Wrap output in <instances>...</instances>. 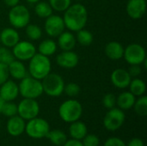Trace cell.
I'll return each instance as SVG.
<instances>
[{
    "label": "cell",
    "mask_w": 147,
    "mask_h": 146,
    "mask_svg": "<svg viewBox=\"0 0 147 146\" xmlns=\"http://www.w3.org/2000/svg\"><path fill=\"white\" fill-rule=\"evenodd\" d=\"M65 28L71 32H77L84 28L88 22V10L86 7L80 3H71L69 8L64 11L62 16Z\"/></svg>",
    "instance_id": "cell-1"
},
{
    "label": "cell",
    "mask_w": 147,
    "mask_h": 146,
    "mask_svg": "<svg viewBox=\"0 0 147 146\" xmlns=\"http://www.w3.org/2000/svg\"><path fill=\"white\" fill-rule=\"evenodd\" d=\"M28 61V73L33 77L42 80L51 72L52 64L49 57L36 52Z\"/></svg>",
    "instance_id": "cell-2"
},
{
    "label": "cell",
    "mask_w": 147,
    "mask_h": 146,
    "mask_svg": "<svg viewBox=\"0 0 147 146\" xmlns=\"http://www.w3.org/2000/svg\"><path fill=\"white\" fill-rule=\"evenodd\" d=\"M82 114V104L76 99H68L63 102L59 108V115L60 119L66 123L78 120L81 118Z\"/></svg>",
    "instance_id": "cell-3"
},
{
    "label": "cell",
    "mask_w": 147,
    "mask_h": 146,
    "mask_svg": "<svg viewBox=\"0 0 147 146\" xmlns=\"http://www.w3.org/2000/svg\"><path fill=\"white\" fill-rule=\"evenodd\" d=\"M18 89L19 95H21L23 98L37 99L43 94L41 81L29 75L20 80Z\"/></svg>",
    "instance_id": "cell-4"
},
{
    "label": "cell",
    "mask_w": 147,
    "mask_h": 146,
    "mask_svg": "<svg viewBox=\"0 0 147 146\" xmlns=\"http://www.w3.org/2000/svg\"><path fill=\"white\" fill-rule=\"evenodd\" d=\"M40 81L43 93L47 96L51 97H58L64 93L65 81L60 75L50 72Z\"/></svg>",
    "instance_id": "cell-5"
},
{
    "label": "cell",
    "mask_w": 147,
    "mask_h": 146,
    "mask_svg": "<svg viewBox=\"0 0 147 146\" xmlns=\"http://www.w3.org/2000/svg\"><path fill=\"white\" fill-rule=\"evenodd\" d=\"M30 12L28 9L22 4H17L10 8L8 19L12 28L16 29L24 28L30 22Z\"/></svg>",
    "instance_id": "cell-6"
},
{
    "label": "cell",
    "mask_w": 147,
    "mask_h": 146,
    "mask_svg": "<svg viewBox=\"0 0 147 146\" xmlns=\"http://www.w3.org/2000/svg\"><path fill=\"white\" fill-rule=\"evenodd\" d=\"M49 131L50 125L47 120L38 116L28 120L25 126V133L29 138L34 139H40L46 138Z\"/></svg>",
    "instance_id": "cell-7"
},
{
    "label": "cell",
    "mask_w": 147,
    "mask_h": 146,
    "mask_svg": "<svg viewBox=\"0 0 147 146\" xmlns=\"http://www.w3.org/2000/svg\"><path fill=\"white\" fill-rule=\"evenodd\" d=\"M126 114L123 110L119 108H113L109 109L103 118V126L110 132H115L120 129L124 124Z\"/></svg>",
    "instance_id": "cell-8"
},
{
    "label": "cell",
    "mask_w": 147,
    "mask_h": 146,
    "mask_svg": "<svg viewBox=\"0 0 147 146\" xmlns=\"http://www.w3.org/2000/svg\"><path fill=\"white\" fill-rule=\"evenodd\" d=\"M124 59L131 65H142L146 60V52L143 46L138 43L129 44L124 47Z\"/></svg>",
    "instance_id": "cell-9"
},
{
    "label": "cell",
    "mask_w": 147,
    "mask_h": 146,
    "mask_svg": "<svg viewBox=\"0 0 147 146\" xmlns=\"http://www.w3.org/2000/svg\"><path fill=\"white\" fill-rule=\"evenodd\" d=\"M40 114V105L36 99L23 98L17 104V114L24 120L35 118Z\"/></svg>",
    "instance_id": "cell-10"
},
{
    "label": "cell",
    "mask_w": 147,
    "mask_h": 146,
    "mask_svg": "<svg viewBox=\"0 0 147 146\" xmlns=\"http://www.w3.org/2000/svg\"><path fill=\"white\" fill-rule=\"evenodd\" d=\"M12 52L16 59L20 61H28L36 52V46L28 40H19L12 48Z\"/></svg>",
    "instance_id": "cell-11"
},
{
    "label": "cell",
    "mask_w": 147,
    "mask_h": 146,
    "mask_svg": "<svg viewBox=\"0 0 147 146\" xmlns=\"http://www.w3.org/2000/svg\"><path fill=\"white\" fill-rule=\"evenodd\" d=\"M65 29L63 17L59 15H51L46 18L44 23V30L51 38L58 37Z\"/></svg>",
    "instance_id": "cell-12"
},
{
    "label": "cell",
    "mask_w": 147,
    "mask_h": 146,
    "mask_svg": "<svg viewBox=\"0 0 147 146\" xmlns=\"http://www.w3.org/2000/svg\"><path fill=\"white\" fill-rule=\"evenodd\" d=\"M57 65L64 69H73L79 63V57L73 50L62 51L56 56Z\"/></svg>",
    "instance_id": "cell-13"
},
{
    "label": "cell",
    "mask_w": 147,
    "mask_h": 146,
    "mask_svg": "<svg viewBox=\"0 0 147 146\" xmlns=\"http://www.w3.org/2000/svg\"><path fill=\"white\" fill-rule=\"evenodd\" d=\"M132 80L127 70L123 68H117L114 70L110 75L111 83L117 89H124L128 88V85Z\"/></svg>",
    "instance_id": "cell-14"
},
{
    "label": "cell",
    "mask_w": 147,
    "mask_h": 146,
    "mask_svg": "<svg viewBox=\"0 0 147 146\" xmlns=\"http://www.w3.org/2000/svg\"><path fill=\"white\" fill-rule=\"evenodd\" d=\"M126 11L132 19L138 20L142 18L146 11V0H128Z\"/></svg>",
    "instance_id": "cell-15"
},
{
    "label": "cell",
    "mask_w": 147,
    "mask_h": 146,
    "mask_svg": "<svg viewBox=\"0 0 147 146\" xmlns=\"http://www.w3.org/2000/svg\"><path fill=\"white\" fill-rule=\"evenodd\" d=\"M19 96L18 84L10 79H8L0 85V96L5 102H12Z\"/></svg>",
    "instance_id": "cell-16"
},
{
    "label": "cell",
    "mask_w": 147,
    "mask_h": 146,
    "mask_svg": "<svg viewBox=\"0 0 147 146\" xmlns=\"http://www.w3.org/2000/svg\"><path fill=\"white\" fill-rule=\"evenodd\" d=\"M25 120L18 114L9 118L6 124L7 133L12 137H18L25 133Z\"/></svg>",
    "instance_id": "cell-17"
},
{
    "label": "cell",
    "mask_w": 147,
    "mask_h": 146,
    "mask_svg": "<svg viewBox=\"0 0 147 146\" xmlns=\"http://www.w3.org/2000/svg\"><path fill=\"white\" fill-rule=\"evenodd\" d=\"M20 40V35L18 31L10 27L4 28L0 32V43L3 44V46L12 48L17 42Z\"/></svg>",
    "instance_id": "cell-18"
},
{
    "label": "cell",
    "mask_w": 147,
    "mask_h": 146,
    "mask_svg": "<svg viewBox=\"0 0 147 146\" xmlns=\"http://www.w3.org/2000/svg\"><path fill=\"white\" fill-rule=\"evenodd\" d=\"M57 38H58V41L56 42L57 46L62 51H71L74 49L77 40L72 32L65 30Z\"/></svg>",
    "instance_id": "cell-19"
},
{
    "label": "cell",
    "mask_w": 147,
    "mask_h": 146,
    "mask_svg": "<svg viewBox=\"0 0 147 146\" xmlns=\"http://www.w3.org/2000/svg\"><path fill=\"white\" fill-rule=\"evenodd\" d=\"M9 74L15 80H22L28 76V70L22 61L14 59L9 65Z\"/></svg>",
    "instance_id": "cell-20"
},
{
    "label": "cell",
    "mask_w": 147,
    "mask_h": 146,
    "mask_svg": "<svg viewBox=\"0 0 147 146\" xmlns=\"http://www.w3.org/2000/svg\"><path fill=\"white\" fill-rule=\"evenodd\" d=\"M104 52L109 59L119 60L123 58L124 46L118 41H110L105 46Z\"/></svg>",
    "instance_id": "cell-21"
},
{
    "label": "cell",
    "mask_w": 147,
    "mask_h": 146,
    "mask_svg": "<svg viewBox=\"0 0 147 146\" xmlns=\"http://www.w3.org/2000/svg\"><path fill=\"white\" fill-rule=\"evenodd\" d=\"M136 96H134L130 91H123L116 97V106L120 109L125 111L133 108Z\"/></svg>",
    "instance_id": "cell-22"
},
{
    "label": "cell",
    "mask_w": 147,
    "mask_h": 146,
    "mask_svg": "<svg viewBox=\"0 0 147 146\" xmlns=\"http://www.w3.org/2000/svg\"><path fill=\"white\" fill-rule=\"evenodd\" d=\"M70 124L71 125L69 126V134L71 137V139L82 140L88 133L87 126L83 121H80L78 120Z\"/></svg>",
    "instance_id": "cell-23"
},
{
    "label": "cell",
    "mask_w": 147,
    "mask_h": 146,
    "mask_svg": "<svg viewBox=\"0 0 147 146\" xmlns=\"http://www.w3.org/2000/svg\"><path fill=\"white\" fill-rule=\"evenodd\" d=\"M57 43L53 39H46L39 44L37 52L50 58L57 52Z\"/></svg>",
    "instance_id": "cell-24"
},
{
    "label": "cell",
    "mask_w": 147,
    "mask_h": 146,
    "mask_svg": "<svg viewBox=\"0 0 147 146\" xmlns=\"http://www.w3.org/2000/svg\"><path fill=\"white\" fill-rule=\"evenodd\" d=\"M129 91L136 97L141 96L145 95L146 90V84L144 80H142L140 77H134V79L131 80L129 85Z\"/></svg>",
    "instance_id": "cell-25"
},
{
    "label": "cell",
    "mask_w": 147,
    "mask_h": 146,
    "mask_svg": "<svg viewBox=\"0 0 147 146\" xmlns=\"http://www.w3.org/2000/svg\"><path fill=\"white\" fill-rule=\"evenodd\" d=\"M46 138L49 139L53 145L56 146H62L67 140L66 134L59 129H54V130L50 129Z\"/></svg>",
    "instance_id": "cell-26"
},
{
    "label": "cell",
    "mask_w": 147,
    "mask_h": 146,
    "mask_svg": "<svg viewBox=\"0 0 147 146\" xmlns=\"http://www.w3.org/2000/svg\"><path fill=\"white\" fill-rule=\"evenodd\" d=\"M34 13L40 18H47L51 15H53V9H52L51 5L48 2L39 1L38 3H34Z\"/></svg>",
    "instance_id": "cell-27"
},
{
    "label": "cell",
    "mask_w": 147,
    "mask_h": 146,
    "mask_svg": "<svg viewBox=\"0 0 147 146\" xmlns=\"http://www.w3.org/2000/svg\"><path fill=\"white\" fill-rule=\"evenodd\" d=\"M75 37H76L77 42H78V44L84 46H90L94 40L93 34L90 30L85 29V28H82L77 31V34L75 35Z\"/></svg>",
    "instance_id": "cell-28"
},
{
    "label": "cell",
    "mask_w": 147,
    "mask_h": 146,
    "mask_svg": "<svg viewBox=\"0 0 147 146\" xmlns=\"http://www.w3.org/2000/svg\"><path fill=\"white\" fill-rule=\"evenodd\" d=\"M25 34L30 40H38L41 38L43 31L41 28L34 23H28L25 28Z\"/></svg>",
    "instance_id": "cell-29"
},
{
    "label": "cell",
    "mask_w": 147,
    "mask_h": 146,
    "mask_svg": "<svg viewBox=\"0 0 147 146\" xmlns=\"http://www.w3.org/2000/svg\"><path fill=\"white\" fill-rule=\"evenodd\" d=\"M134 109L135 113L141 117H145L147 115V96L143 95L141 96H139L138 99L135 100Z\"/></svg>",
    "instance_id": "cell-30"
},
{
    "label": "cell",
    "mask_w": 147,
    "mask_h": 146,
    "mask_svg": "<svg viewBox=\"0 0 147 146\" xmlns=\"http://www.w3.org/2000/svg\"><path fill=\"white\" fill-rule=\"evenodd\" d=\"M48 3L53 10L64 12L71 4V0H48Z\"/></svg>",
    "instance_id": "cell-31"
},
{
    "label": "cell",
    "mask_w": 147,
    "mask_h": 146,
    "mask_svg": "<svg viewBox=\"0 0 147 146\" xmlns=\"http://www.w3.org/2000/svg\"><path fill=\"white\" fill-rule=\"evenodd\" d=\"M15 59L11 48L5 46L0 47V63H3L6 65H9Z\"/></svg>",
    "instance_id": "cell-32"
},
{
    "label": "cell",
    "mask_w": 147,
    "mask_h": 146,
    "mask_svg": "<svg viewBox=\"0 0 147 146\" xmlns=\"http://www.w3.org/2000/svg\"><path fill=\"white\" fill-rule=\"evenodd\" d=\"M2 114L8 118L17 115V104H16L13 101L5 102L2 109Z\"/></svg>",
    "instance_id": "cell-33"
},
{
    "label": "cell",
    "mask_w": 147,
    "mask_h": 146,
    "mask_svg": "<svg viewBox=\"0 0 147 146\" xmlns=\"http://www.w3.org/2000/svg\"><path fill=\"white\" fill-rule=\"evenodd\" d=\"M64 93H65V95L69 97H76L80 93V87L76 83H68L65 84Z\"/></svg>",
    "instance_id": "cell-34"
},
{
    "label": "cell",
    "mask_w": 147,
    "mask_h": 146,
    "mask_svg": "<svg viewBox=\"0 0 147 146\" xmlns=\"http://www.w3.org/2000/svg\"><path fill=\"white\" fill-rule=\"evenodd\" d=\"M102 105L107 109H111L116 106V96L112 93H108L102 97Z\"/></svg>",
    "instance_id": "cell-35"
},
{
    "label": "cell",
    "mask_w": 147,
    "mask_h": 146,
    "mask_svg": "<svg viewBox=\"0 0 147 146\" xmlns=\"http://www.w3.org/2000/svg\"><path fill=\"white\" fill-rule=\"evenodd\" d=\"M84 146H99L100 139L96 134H86V136L81 140Z\"/></svg>",
    "instance_id": "cell-36"
},
{
    "label": "cell",
    "mask_w": 147,
    "mask_h": 146,
    "mask_svg": "<svg viewBox=\"0 0 147 146\" xmlns=\"http://www.w3.org/2000/svg\"><path fill=\"white\" fill-rule=\"evenodd\" d=\"M9 77V69L8 65L0 63V85L3 84L4 82H6Z\"/></svg>",
    "instance_id": "cell-37"
},
{
    "label": "cell",
    "mask_w": 147,
    "mask_h": 146,
    "mask_svg": "<svg viewBox=\"0 0 147 146\" xmlns=\"http://www.w3.org/2000/svg\"><path fill=\"white\" fill-rule=\"evenodd\" d=\"M103 146H127L126 145V143L121 139L120 138H117V137H112V138H109L108 139Z\"/></svg>",
    "instance_id": "cell-38"
},
{
    "label": "cell",
    "mask_w": 147,
    "mask_h": 146,
    "mask_svg": "<svg viewBox=\"0 0 147 146\" xmlns=\"http://www.w3.org/2000/svg\"><path fill=\"white\" fill-rule=\"evenodd\" d=\"M129 75L131 76V77H138L141 72H142V68H141V65H131L129 69L127 70Z\"/></svg>",
    "instance_id": "cell-39"
},
{
    "label": "cell",
    "mask_w": 147,
    "mask_h": 146,
    "mask_svg": "<svg viewBox=\"0 0 147 146\" xmlns=\"http://www.w3.org/2000/svg\"><path fill=\"white\" fill-rule=\"evenodd\" d=\"M127 146H145L144 141L141 139L139 138H134L131 140L128 141L127 145H126Z\"/></svg>",
    "instance_id": "cell-40"
},
{
    "label": "cell",
    "mask_w": 147,
    "mask_h": 146,
    "mask_svg": "<svg viewBox=\"0 0 147 146\" xmlns=\"http://www.w3.org/2000/svg\"><path fill=\"white\" fill-rule=\"evenodd\" d=\"M62 146H84L81 140H77V139H69V140H66L65 143Z\"/></svg>",
    "instance_id": "cell-41"
},
{
    "label": "cell",
    "mask_w": 147,
    "mask_h": 146,
    "mask_svg": "<svg viewBox=\"0 0 147 146\" xmlns=\"http://www.w3.org/2000/svg\"><path fill=\"white\" fill-rule=\"evenodd\" d=\"M3 3L4 4L9 7V8H12L17 4H19L20 3V0H3Z\"/></svg>",
    "instance_id": "cell-42"
},
{
    "label": "cell",
    "mask_w": 147,
    "mask_h": 146,
    "mask_svg": "<svg viewBox=\"0 0 147 146\" xmlns=\"http://www.w3.org/2000/svg\"><path fill=\"white\" fill-rule=\"evenodd\" d=\"M4 102H5V101L0 96V114H2V109H3V107L4 105Z\"/></svg>",
    "instance_id": "cell-43"
},
{
    "label": "cell",
    "mask_w": 147,
    "mask_h": 146,
    "mask_svg": "<svg viewBox=\"0 0 147 146\" xmlns=\"http://www.w3.org/2000/svg\"><path fill=\"white\" fill-rule=\"evenodd\" d=\"M26 2H28V3H38L39 1H40V0H25Z\"/></svg>",
    "instance_id": "cell-44"
},
{
    "label": "cell",
    "mask_w": 147,
    "mask_h": 146,
    "mask_svg": "<svg viewBox=\"0 0 147 146\" xmlns=\"http://www.w3.org/2000/svg\"><path fill=\"white\" fill-rule=\"evenodd\" d=\"M74 1H83V0H74Z\"/></svg>",
    "instance_id": "cell-45"
},
{
    "label": "cell",
    "mask_w": 147,
    "mask_h": 146,
    "mask_svg": "<svg viewBox=\"0 0 147 146\" xmlns=\"http://www.w3.org/2000/svg\"><path fill=\"white\" fill-rule=\"evenodd\" d=\"M0 126H1V121H0Z\"/></svg>",
    "instance_id": "cell-46"
}]
</instances>
